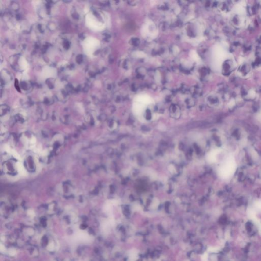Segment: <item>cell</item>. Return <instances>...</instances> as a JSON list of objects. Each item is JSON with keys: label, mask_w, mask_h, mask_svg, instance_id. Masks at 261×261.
Returning a JSON list of instances; mask_svg holds the SVG:
<instances>
[{"label": "cell", "mask_w": 261, "mask_h": 261, "mask_svg": "<svg viewBox=\"0 0 261 261\" xmlns=\"http://www.w3.org/2000/svg\"><path fill=\"white\" fill-rule=\"evenodd\" d=\"M136 102H139L145 105L150 103L151 102V99L149 96L147 95H140L136 97Z\"/></svg>", "instance_id": "cell-1"}, {"label": "cell", "mask_w": 261, "mask_h": 261, "mask_svg": "<svg viewBox=\"0 0 261 261\" xmlns=\"http://www.w3.org/2000/svg\"><path fill=\"white\" fill-rule=\"evenodd\" d=\"M16 166L17 171L20 175L23 176H26V170H25V168L24 167L23 165L22 164V163L20 162H18L16 164Z\"/></svg>", "instance_id": "cell-2"}, {"label": "cell", "mask_w": 261, "mask_h": 261, "mask_svg": "<svg viewBox=\"0 0 261 261\" xmlns=\"http://www.w3.org/2000/svg\"><path fill=\"white\" fill-rule=\"evenodd\" d=\"M5 150H6L8 153H10V154H13V156L14 157H15V158L17 159H21L20 156V155L17 154V152L15 151V150H14L11 149V148H10V147H9V146H8V145H5Z\"/></svg>", "instance_id": "cell-3"}]
</instances>
